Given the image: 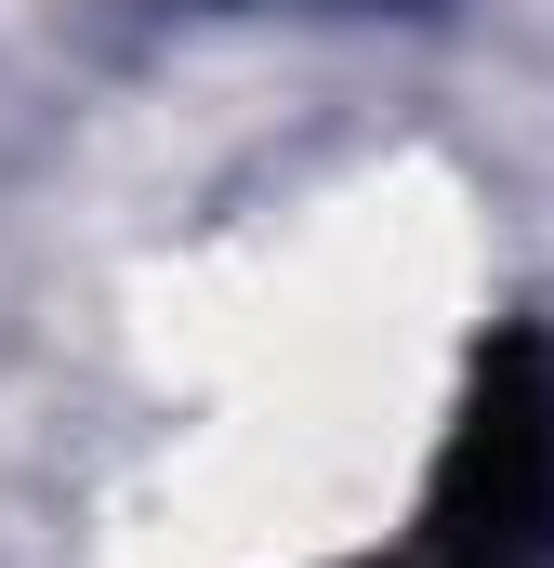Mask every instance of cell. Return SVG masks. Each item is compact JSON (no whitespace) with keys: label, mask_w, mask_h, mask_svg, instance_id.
<instances>
[{"label":"cell","mask_w":554,"mask_h":568,"mask_svg":"<svg viewBox=\"0 0 554 568\" xmlns=\"http://www.w3.org/2000/svg\"><path fill=\"white\" fill-rule=\"evenodd\" d=\"M343 568H554V556H529V542H489V529H449V516H422L397 556H343Z\"/></svg>","instance_id":"obj_1"}]
</instances>
